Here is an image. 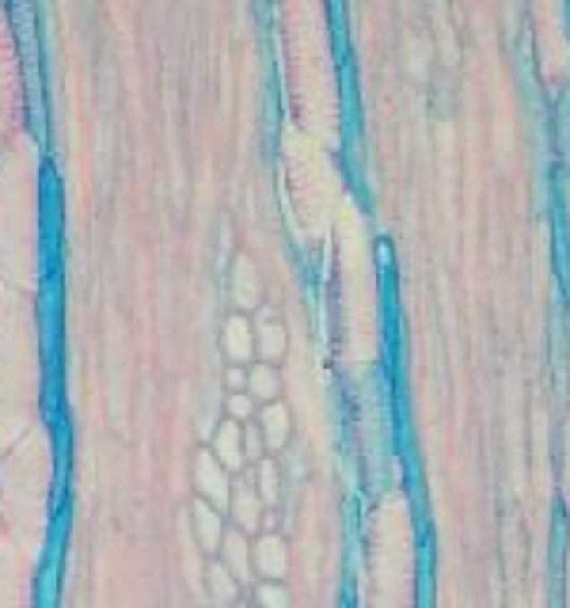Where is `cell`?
<instances>
[{
  "label": "cell",
  "instance_id": "8992f818",
  "mask_svg": "<svg viewBox=\"0 0 570 608\" xmlns=\"http://www.w3.org/2000/svg\"><path fill=\"white\" fill-rule=\"evenodd\" d=\"M220 343H225V354L240 365L251 358V350H255V339H251V324L244 316H232L225 324V334H220Z\"/></svg>",
  "mask_w": 570,
  "mask_h": 608
},
{
  "label": "cell",
  "instance_id": "9a60e30c",
  "mask_svg": "<svg viewBox=\"0 0 570 608\" xmlns=\"http://www.w3.org/2000/svg\"><path fill=\"white\" fill-rule=\"evenodd\" d=\"M244 453H247L251 460H263V453H266V438H263V430H255V426H247V430H244Z\"/></svg>",
  "mask_w": 570,
  "mask_h": 608
},
{
  "label": "cell",
  "instance_id": "277c9868",
  "mask_svg": "<svg viewBox=\"0 0 570 608\" xmlns=\"http://www.w3.org/2000/svg\"><path fill=\"white\" fill-rule=\"evenodd\" d=\"M232 514H236V525L240 529H259V487L251 483V479H236V491H232Z\"/></svg>",
  "mask_w": 570,
  "mask_h": 608
},
{
  "label": "cell",
  "instance_id": "30bf717a",
  "mask_svg": "<svg viewBox=\"0 0 570 608\" xmlns=\"http://www.w3.org/2000/svg\"><path fill=\"white\" fill-rule=\"evenodd\" d=\"M259 479H255V487H259V499H263V506H278V464L274 460H259V472H255Z\"/></svg>",
  "mask_w": 570,
  "mask_h": 608
},
{
  "label": "cell",
  "instance_id": "9c48e42d",
  "mask_svg": "<svg viewBox=\"0 0 570 608\" xmlns=\"http://www.w3.org/2000/svg\"><path fill=\"white\" fill-rule=\"evenodd\" d=\"M236 586H240V578H236V574H232L225 563L210 567V589H213V604H217V608H229V604H232Z\"/></svg>",
  "mask_w": 570,
  "mask_h": 608
},
{
  "label": "cell",
  "instance_id": "2e32d148",
  "mask_svg": "<svg viewBox=\"0 0 570 608\" xmlns=\"http://www.w3.org/2000/svg\"><path fill=\"white\" fill-rule=\"evenodd\" d=\"M236 274H240V293H236V297H240L244 304H251V300H255V278H251V266H247V259H240V263H236Z\"/></svg>",
  "mask_w": 570,
  "mask_h": 608
},
{
  "label": "cell",
  "instance_id": "e0dca14e",
  "mask_svg": "<svg viewBox=\"0 0 570 608\" xmlns=\"http://www.w3.org/2000/svg\"><path fill=\"white\" fill-rule=\"evenodd\" d=\"M229 388H232V392H244V388H247V373L236 369V365L229 369Z\"/></svg>",
  "mask_w": 570,
  "mask_h": 608
},
{
  "label": "cell",
  "instance_id": "6da1fadb",
  "mask_svg": "<svg viewBox=\"0 0 570 608\" xmlns=\"http://www.w3.org/2000/svg\"><path fill=\"white\" fill-rule=\"evenodd\" d=\"M194 479H198V491L210 506H229L232 502V483L225 479V464H220L213 453H198L194 460Z\"/></svg>",
  "mask_w": 570,
  "mask_h": 608
},
{
  "label": "cell",
  "instance_id": "5b68a950",
  "mask_svg": "<svg viewBox=\"0 0 570 608\" xmlns=\"http://www.w3.org/2000/svg\"><path fill=\"white\" fill-rule=\"evenodd\" d=\"M194 533H198V543L205 552H213L225 543V529H220V517H217V506H210L205 499L194 502Z\"/></svg>",
  "mask_w": 570,
  "mask_h": 608
},
{
  "label": "cell",
  "instance_id": "7a4b0ae2",
  "mask_svg": "<svg viewBox=\"0 0 570 608\" xmlns=\"http://www.w3.org/2000/svg\"><path fill=\"white\" fill-rule=\"evenodd\" d=\"M251 563H255V570L263 574V578H271L278 582L285 567H289V552H285V540L281 536H259V543L251 548Z\"/></svg>",
  "mask_w": 570,
  "mask_h": 608
},
{
  "label": "cell",
  "instance_id": "3957f363",
  "mask_svg": "<svg viewBox=\"0 0 570 608\" xmlns=\"http://www.w3.org/2000/svg\"><path fill=\"white\" fill-rule=\"evenodd\" d=\"M213 456L225 464L229 472H236L240 475V468H244V460H247V453H244V430H240V422L236 419H225L220 422V430H217V438H213Z\"/></svg>",
  "mask_w": 570,
  "mask_h": 608
},
{
  "label": "cell",
  "instance_id": "ba28073f",
  "mask_svg": "<svg viewBox=\"0 0 570 608\" xmlns=\"http://www.w3.org/2000/svg\"><path fill=\"white\" fill-rule=\"evenodd\" d=\"M220 548H225V567H229L240 582H247V578H251V567H255V563H251V548H247V540H244L240 533H229Z\"/></svg>",
  "mask_w": 570,
  "mask_h": 608
},
{
  "label": "cell",
  "instance_id": "52a82bcc",
  "mask_svg": "<svg viewBox=\"0 0 570 608\" xmlns=\"http://www.w3.org/2000/svg\"><path fill=\"white\" fill-rule=\"evenodd\" d=\"M259 430L266 438V449H285V441H289V414H285V407L278 404L266 407L259 419Z\"/></svg>",
  "mask_w": 570,
  "mask_h": 608
},
{
  "label": "cell",
  "instance_id": "5bb4252c",
  "mask_svg": "<svg viewBox=\"0 0 570 608\" xmlns=\"http://www.w3.org/2000/svg\"><path fill=\"white\" fill-rule=\"evenodd\" d=\"M259 604H263V608H289V597H285L281 586H274V582L266 586V582H263V586H259Z\"/></svg>",
  "mask_w": 570,
  "mask_h": 608
},
{
  "label": "cell",
  "instance_id": "4fadbf2b",
  "mask_svg": "<svg viewBox=\"0 0 570 608\" xmlns=\"http://www.w3.org/2000/svg\"><path fill=\"white\" fill-rule=\"evenodd\" d=\"M251 411H255V399H251L247 392H232V395H229V419L247 422Z\"/></svg>",
  "mask_w": 570,
  "mask_h": 608
},
{
  "label": "cell",
  "instance_id": "ac0fdd59",
  "mask_svg": "<svg viewBox=\"0 0 570 608\" xmlns=\"http://www.w3.org/2000/svg\"><path fill=\"white\" fill-rule=\"evenodd\" d=\"M236 608H240V604H236Z\"/></svg>",
  "mask_w": 570,
  "mask_h": 608
},
{
  "label": "cell",
  "instance_id": "8fae6325",
  "mask_svg": "<svg viewBox=\"0 0 570 608\" xmlns=\"http://www.w3.org/2000/svg\"><path fill=\"white\" fill-rule=\"evenodd\" d=\"M259 350H263V358H271V361H278L285 354V331L278 324H266V316L259 324Z\"/></svg>",
  "mask_w": 570,
  "mask_h": 608
},
{
  "label": "cell",
  "instance_id": "7c38bea8",
  "mask_svg": "<svg viewBox=\"0 0 570 608\" xmlns=\"http://www.w3.org/2000/svg\"><path fill=\"white\" fill-rule=\"evenodd\" d=\"M247 388H251V395H255V399H274L281 384H278V373H274V369L259 365V369L247 373Z\"/></svg>",
  "mask_w": 570,
  "mask_h": 608
}]
</instances>
